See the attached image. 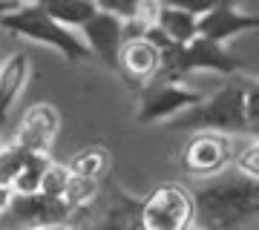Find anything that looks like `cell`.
I'll return each mask as SVG.
<instances>
[{
    "label": "cell",
    "instance_id": "obj_1",
    "mask_svg": "<svg viewBox=\"0 0 259 230\" xmlns=\"http://www.w3.org/2000/svg\"><path fill=\"white\" fill-rule=\"evenodd\" d=\"M259 124V89L253 78L231 75V81L222 83L213 95H204L202 101L185 110L170 121L173 129H190V132H219V135H248L256 138Z\"/></svg>",
    "mask_w": 259,
    "mask_h": 230
},
{
    "label": "cell",
    "instance_id": "obj_2",
    "mask_svg": "<svg viewBox=\"0 0 259 230\" xmlns=\"http://www.w3.org/2000/svg\"><path fill=\"white\" fill-rule=\"evenodd\" d=\"M187 193L193 204V224L199 230H245L256 221V178L236 173L233 167L210 178H199V184Z\"/></svg>",
    "mask_w": 259,
    "mask_h": 230
},
{
    "label": "cell",
    "instance_id": "obj_3",
    "mask_svg": "<svg viewBox=\"0 0 259 230\" xmlns=\"http://www.w3.org/2000/svg\"><path fill=\"white\" fill-rule=\"evenodd\" d=\"M0 29H6V32H12V35H18V37H26V40H35V43L52 46L66 61H83V58H90V49H87V43L81 40L78 32L55 23L40 9H35L32 3H20L15 12L3 15L0 18Z\"/></svg>",
    "mask_w": 259,
    "mask_h": 230
},
{
    "label": "cell",
    "instance_id": "obj_4",
    "mask_svg": "<svg viewBox=\"0 0 259 230\" xmlns=\"http://www.w3.org/2000/svg\"><path fill=\"white\" fill-rule=\"evenodd\" d=\"M141 230H190L193 204L190 193L179 184H161L139 204Z\"/></svg>",
    "mask_w": 259,
    "mask_h": 230
},
{
    "label": "cell",
    "instance_id": "obj_5",
    "mask_svg": "<svg viewBox=\"0 0 259 230\" xmlns=\"http://www.w3.org/2000/svg\"><path fill=\"white\" fill-rule=\"evenodd\" d=\"M69 213L72 210L61 199H49L44 193H29V196L12 193L6 207L0 210V230L55 227V224H66Z\"/></svg>",
    "mask_w": 259,
    "mask_h": 230
},
{
    "label": "cell",
    "instance_id": "obj_6",
    "mask_svg": "<svg viewBox=\"0 0 259 230\" xmlns=\"http://www.w3.org/2000/svg\"><path fill=\"white\" fill-rule=\"evenodd\" d=\"M207 92H199L193 86L173 81H153L144 86L139 104V124H161V121H173L185 110L196 107Z\"/></svg>",
    "mask_w": 259,
    "mask_h": 230
},
{
    "label": "cell",
    "instance_id": "obj_7",
    "mask_svg": "<svg viewBox=\"0 0 259 230\" xmlns=\"http://www.w3.org/2000/svg\"><path fill=\"white\" fill-rule=\"evenodd\" d=\"M233 156H236L233 138L219 132H193V138L182 150V167L196 178H210L228 170Z\"/></svg>",
    "mask_w": 259,
    "mask_h": 230
},
{
    "label": "cell",
    "instance_id": "obj_8",
    "mask_svg": "<svg viewBox=\"0 0 259 230\" xmlns=\"http://www.w3.org/2000/svg\"><path fill=\"white\" fill-rule=\"evenodd\" d=\"M61 127V115L52 104H35L23 118L15 124L12 132V144L20 147L23 153H35V156H49L52 138L58 135Z\"/></svg>",
    "mask_w": 259,
    "mask_h": 230
},
{
    "label": "cell",
    "instance_id": "obj_9",
    "mask_svg": "<svg viewBox=\"0 0 259 230\" xmlns=\"http://www.w3.org/2000/svg\"><path fill=\"white\" fill-rule=\"evenodd\" d=\"M29 72H32L29 58L23 52H15L0 64V138L3 141L12 138V132H15V124H18L15 107L29 83Z\"/></svg>",
    "mask_w": 259,
    "mask_h": 230
},
{
    "label": "cell",
    "instance_id": "obj_10",
    "mask_svg": "<svg viewBox=\"0 0 259 230\" xmlns=\"http://www.w3.org/2000/svg\"><path fill=\"white\" fill-rule=\"evenodd\" d=\"M256 29H259V18L253 12L250 15L242 12L236 3H222V6H216L213 12L196 18V32H199V37L213 40V43H219V46H225L228 40H233L242 32H256Z\"/></svg>",
    "mask_w": 259,
    "mask_h": 230
},
{
    "label": "cell",
    "instance_id": "obj_11",
    "mask_svg": "<svg viewBox=\"0 0 259 230\" xmlns=\"http://www.w3.org/2000/svg\"><path fill=\"white\" fill-rule=\"evenodd\" d=\"M121 75L127 78L130 86H147L153 78L158 75V66H161V55L158 49L150 43L147 37H133V40H124L118 52V64Z\"/></svg>",
    "mask_w": 259,
    "mask_h": 230
},
{
    "label": "cell",
    "instance_id": "obj_12",
    "mask_svg": "<svg viewBox=\"0 0 259 230\" xmlns=\"http://www.w3.org/2000/svg\"><path fill=\"white\" fill-rule=\"evenodd\" d=\"M121 23L118 18H112L107 12H98L87 23H83L78 32H81V40L87 43L90 55H98L104 64H118V52H121V43H124V35H121Z\"/></svg>",
    "mask_w": 259,
    "mask_h": 230
},
{
    "label": "cell",
    "instance_id": "obj_13",
    "mask_svg": "<svg viewBox=\"0 0 259 230\" xmlns=\"http://www.w3.org/2000/svg\"><path fill=\"white\" fill-rule=\"evenodd\" d=\"M32 6L40 9L47 18L55 20V23L72 29V32H78L95 15L93 0H32Z\"/></svg>",
    "mask_w": 259,
    "mask_h": 230
},
{
    "label": "cell",
    "instance_id": "obj_14",
    "mask_svg": "<svg viewBox=\"0 0 259 230\" xmlns=\"http://www.w3.org/2000/svg\"><path fill=\"white\" fill-rule=\"evenodd\" d=\"M153 26L176 46H187L193 37H199L193 15H187V12L176 9V6H167V3L158 6V15H156V23Z\"/></svg>",
    "mask_w": 259,
    "mask_h": 230
},
{
    "label": "cell",
    "instance_id": "obj_15",
    "mask_svg": "<svg viewBox=\"0 0 259 230\" xmlns=\"http://www.w3.org/2000/svg\"><path fill=\"white\" fill-rule=\"evenodd\" d=\"M110 167V153L104 147H87V150H78L72 158H69V175H78V178H93L98 181Z\"/></svg>",
    "mask_w": 259,
    "mask_h": 230
},
{
    "label": "cell",
    "instance_id": "obj_16",
    "mask_svg": "<svg viewBox=\"0 0 259 230\" xmlns=\"http://www.w3.org/2000/svg\"><path fill=\"white\" fill-rule=\"evenodd\" d=\"M52 164L49 156H35V153H26L23 158V167H20L18 178L12 184V193L18 196H29V193H37V187H40V178L47 173V167Z\"/></svg>",
    "mask_w": 259,
    "mask_h": 230
},
{
    "label": "cell",
    "instance_id": "obj_17",
    "mask_svg": "<svg viewBox=\"0 0 259 230\" xmlns=\"http://www.w3.org/2000/svg\"><path fill=\"white\" fill-rule=\"evenodd\" d=\"M95 193H98V181L69 175L66 190H64V196H61V199H64V204L69 207V210H75V207H87V204L95 199Z\"/></svg>",
    "mask_w": 259,
    "mask_h": 230
},
{
    "label": "cell",
    "instance_id": "obj_18",
    "mask_svg": "<svg viewBox=\"0 0 259 230\" xmlns=\"http://www.w3.org/2000/svg\"><path fill=\"white\" fill-rule=\"evenodd\" d=\"M23 158H26V153H23L20 147L3 144V150H0V187H3V190L12 193V184H15V178H18L20 167H23Z\"/></svg>",
    "mask_w": 259,
    "mask_h": 230
},
{
    "label": "cell",
    "instance_id": "obj_19",
    "mask_svg": "<svg viewBox=\"0 0 259 230\" xmlns=\"http://www.w3.org/2000/svg\"><path fill=\"white\" fill-rule=\"evenodd\" d=\"M93 3H95L98 12H107V15H112V18H118L121 23L139 20L141 6H144V0H93Z\"/></svg>",
    "mask_w": 259,
    "mask_h": 230
},
{
    "label": "cell",
    "instance_id": "obj_20",
    "mask_svg": "<svg viewBox=\"0 0 259 230\" xmlns=\"http://www.w3.org/2000/svg\"><path fill=\"white\" fill-rule=\"evenodd\" d=\"M66 181H69V170L61 164H49L44 178H40V187H37V193L49 196V199H61L66 190ZM64 202V199H61Z\"/></svg>",
    "mask_w": 259,
    "mask_h": 230
},
{
    "label": "cell",
    "instance_id": "obj_21",
    "mask_svg": "<svg viewBox=\"0 0 259 230\" xmlns=\"http://www.w3.org/2000/svg\"><path fill=\"white\" fill-rule=\"evenodd\" d=\"M256 156H259V144L256 141H248L245 147L233 156V170L236 173H242V175H248V178H256L259 175V164H256Z\"/></svg>",
    "mask_w": 259,
    "mask_h": 230
},
{
    "label": "cell",
    "instance_id": "obj_22",
    "mask_svg": "<svg viewBox=\"0 0 259 230\" xmlns=\"http://www.w3.org/2000/svg\"><path fill=\"white\" fill-rule=\"evenodd\" d=\"M167 6H176V9L187 12V15H193V18H202L207 12H213L216 6H222V3H236V0H161Z\"/></svg>",
    "mask_w": 259,
    "mask_h": 230
},
{
    "label": "cell",
    "instance_id": "obj_23",
    "mask_svg": "<svg viewBox=\"0 0 259 230\" xmlns=\"http://www.w3.org/2000/svg\"><path fill=\"white\" fill-rule=\"evenodd\" d=\"M18 6H20V3H12V0H0V18H3V15H9V12H15Z\"/></svg>",
    "mask_w": 259,
    "mask_h": 230
},
{
    "label": "cell",
    "instance_id": "obj_24",
    "mask_svg": "<svg viewBox=\"0 0 259 230\" xmlns=\"http://www.w3.org/2000/svg\"><path fill=\"white\" fill-rule=\"evenodd\" d=\"M9 190H3V187H0V210H3V207H6V202H9Z\"/></svg>",
    "mask_w": 259,
    "mask_h": 230
},
{
    "label": "cell",
    "instance_id": "obj_25",
    "mask_svg": "<svg viewBox=\"0 0 259 230\" xmlns=\"http://www.w3.org/2000/svg\"><path fill=\"white\" fill-rule=\"evenodd\" d=\"M40 230H66V224H55V227H40Z\"/></svg>",
    "mask_w": 259,
    "mask_h": 230
},
{
    "label": "cell",
    "instance_id": "obj_26",
    "mask_svg": "<svg viewBox=\"0 0 259 230\" xmlns=\"http://www.w3.org/2000/svg\"><path fill=\"white\" fill-rule=\"evenodd\" d=\"M12 3H26V0H12Z\"/></svg>",
    "mask_w": 259,
    "mask_h": 230
},
{
    "label": "cell",
    "instance_id": "obj_27",
    "mask_svg": "<svg viewBox=\"0 0 259 230\" xmlns=\"http://www.w3.org/2000/svg\"><path fill=\"white\" fill-rule=\"evenodd\" d=\"M0 150H3V138H0Z\"/></svg>",
    "mask_w": 259,
    "mask_h": 230
},
{
    "label": "cell",
    "instance_id": "obj_28",
    "mask_svg": "<svg viewBox=\"0 0 259 230\" xmlns=\"http://www.w3.org/2000/svg\"><path fill=\"white\" fill-rule=\"evenodd\" d=\"M190 230H193V227H190Z\"/></svg>",
    "mask_w": 259,
    "mask_h": 230
}]
</instances>
